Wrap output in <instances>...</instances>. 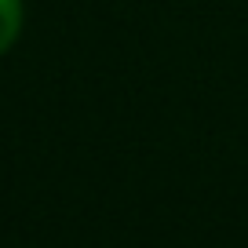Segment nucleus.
Segmentation results:
<instances>
[{"instance_id": "f257e3e1", "label": "nucleus", "mask_w": 248, "mask_h": 248, "mask_svg": "<svg viewBox=\"0 0 248 248\" xmlns=\"http://www.w3.org/2000/svg\"><path fill=\"white\" fill-rule=\"evenodd\" d=\"M22 30V0H0V55L18 40Z\"/></svg>"}]
</instances>
